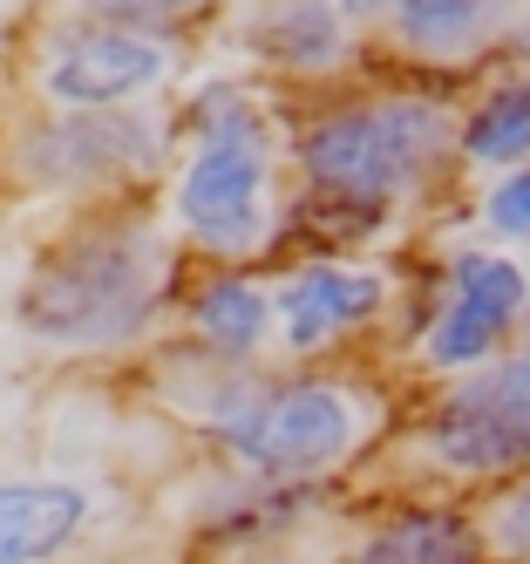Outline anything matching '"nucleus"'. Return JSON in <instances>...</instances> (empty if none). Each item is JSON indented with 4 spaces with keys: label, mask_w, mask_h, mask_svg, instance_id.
Here are the masks:
<instances>
[{
    "label": "nucleus",
    "mask_w": 530,
    "mask_h": 564,
    "mask_svg": "<svg viewBox=\"0 0 530 564\" xmlns=\"http://www.w3.org/2000/svg\"><path fill=\"white\" fill-rule=\"evenodd\" d=\"M530 327V259L489 238H448L435 246V313L401 368L422 388L469 381L523 340Z\"/></svg>",
    "instance_id": "0eeeda50"
},
{
    "label": "nucleus",
    "mask_w": 530,
    "mask_h": 564,
    "mask_svg": "<svg viewBox=\"0 0 530 564\" xmlns=\"http://www.w3.org/2000/svg\"><path fill=\"white\" fill-rule=\"evenodd\" d=\"M171 544L191 557H225V551H259V544H293V538H320L340 517L347 497L326 490H293L252 469H231L197 456L171 490Z\"/></svg>",
    "instance_id": "1a4fd4ad"
},
{
    "label": "nucleus",
    "mask_w": 530,
    "mask_h": 564,
    "mask_svg": "<svg viewBox=\"0 0 530 564\" xmlns=\"http://www.w3.org/2000/svg\"><path fill=\"white\" fill-rule=\"evenodd\" d=\"M456 123H463V89L375 62L360 83L293 102V130H285L293 191L347 197V205L408 225L463 191Z\"/></svg>",
    "instance_id": "20e7f679"
},
{
    "label": "nucleus",
    "mask_w": 530,
    "mask_h": 564,
    "mask_svg": "<svg viewBox=\"0 0 530 564\" xmlns=\"http://www.w3.org/2000/svg\"><path fill=\"white\" fill-rule=\"evenodd\" d=\"M340 564H497L469 497L381 490L340 531Z\"/></svg>",
    "instance_id": "ddd939ff"
},
{
    "label": "nucleus",
    "mask_w": 530,
    "mask_h": 564,
    "mask_svg": "<svg viewBox=\"0 0 530 564\" xmlns=\"http://www.w3.org/2000/svg\"><path fill=\"white\" fill-rule=\"evenodd\" d=\"M184 272L191 259L163 225L156 197L75 212V218H55L48 238L28 252L8 300V327L48 360L143 368L177 334Z\"/></svg>",
    "instance_id": "f03ea898"
},
{
    "label": "nucleus",
    "mask_w": 530,
    "mask_h": 564,
    "mask_svg": "<svg viewBox=\"0 0 530 564\" xmlns=\"http://www.w3.org/2000/svg\"><path fill=\"white\" fill-rule=\"evenodd\" d=\"M212 360L259 368L279 360V306H272V272L259 265H191L177 293V334Z\"/></svg>",
    "instance_id": "4468645a"
},
{
    "label": "nucleus",
    "mask_w": 530,
    "mask_h": 564,
    "mask_svg": "<svg viewBox=\"0 0 530 564\" xmlns=\"http://www.w3.org/2000/svg\"><path fill=\"white\" fill-rule=\"evenodd\" d=\"M469 388L489 401V409H504L510 422H523L530 429V340H517L497 368H483V375H469Z\"/></svg>",
    "instance_id": "6ab92c4d"
},
{
    "label": "nucleus",
    "mask_w": 530,
    "mask_h": 564,
    "mask_svg": "<svg viewBox=\"0 0 530 564\" xmlns=\"http://www.w3.org/2000/svg\"><path fill=\"white\" fill-rule=\"evenodd\" d=\"M177 109H8L0 123V191L55 218L143 205L177 171Z\"/></svg>",
    "instance_id": "39448f33"
},
{
    "label": "nucleus",
    "mask_w": 530,
    "mask_h": 564,
    "mask_svg": "<svg viewBox=\"0 0 530 564\" xmlns=\"http://www.w3.org/2000/svg\"><path fill=\"white\" fill-rule=\"evenodd\" d=\"M191 564H340V531L293 538V544H259V551H225V557H191Z\"/></svg>",
    "instance_id": "aec40b11"
},
{
    "label": "nucleus",
    "mask_w": 530,
    "mask_h": 564,
    "mask_svg": "<svg viewBox=\"0 0 530 564\" xmlns=\"http://www.w3.org/2000/svg\"><path fill=\"white\" fill-rule=\"evenodd\" d=\"M89 564H191V551H177L171 538H163V544H109V551H96Z\"/></svg>",
    "instance_id": "412c9836"
},
{
    "label": "nucleus",
    "mask_w": 530,
    "mask_h": 564,
    "mask_svg": "<svg viewBox=\"0 0 530 564\" xmlns=\"http://www.w3.org/2000/svg\"><path fill=\"white\" fill-rule=\"evenodd\" d=\"M340 8H347V21H354V28H367V34H375V28L388 21V8H394V0H340Z\"/></svg>",
    "instance_id": "4be33fe9"
},
{
    "label": "nucleus",
    "mask_w": 530,
    "mask_h": 564,
    "mask_svg": "<svg viewBox=\"0 0 530 564\" xmlns=\"http://www.w3.org/2000/svg\"><path fill=\"white\" fill-rule=\"evenodd\" d=\"M476 510H483V531H489L497 564H530V469L517 482H504V490H489Z\"/></svg>",
    "instance_id": "a211bd4d"
},
{
    "label": "nucleus",
    "mask_w": 530,
    "mask_h": 564,
    "mask_svg": "<svg viewBox=\"0 0 530 564\" xmlns=\"http://www.w3.org/2000/svg\"><path fill=\"white\" fill-rule=\"evenodd\" d=\"M394 293H401L394 252H381V259H285L272 272L279 360L326 368V360H367V347L388 354Z\"/></svg>",
    "instance_id": "6e6552de"
},
{
    "label": "nucleus",
    "mask_w": 530,
    "mask_h": 564,
    "mask_svg": "<svg viewBox=\"0 0 530 564\" xmlns=\"http://www.w3.org/2000/svg\"><path fill=\"white\" fill-rule=\"evenodd\" d=\"M523 259H530V252H523ZM523 340H530V327H523Z\"/></svg>",
    "instance_id": "5701e85b"
},
{
    "label": "nucleus",
    "mask_w": 530,
    "mask_h": 564,
    "mask_svg": "<svg viewBox=\"0 0 530 564\" xmlns=\"http://www.w3.org/2000/svg\"><path fill=\"white\" fill-rule=\"evenodd\" d=\"M14 75H21V102L34 109H89V116L150 109V102H177V89L191 83V42L48 8L28 21L14 48Z\"/></svg>",
    "instance_id": "423d86ee"
},
{
    "label": "nucleus",
    "mask_w": 530,
    "mask_h": 564,
    "mask_svg": "<svg viewBox=\"0 0 530 564\" xmlns=\"http://www.w3.org/2000/svg\"><path fill=\"white\" fill-rule=\"evenodd\" d=\"M116 497L82 469H0V564H89Z\"/></svg>",
    "instance_id": "f8f14e48"
},
{
    "label": "nucleus",
    "mask_w": 530,
    "mask_h": 564,
    "mask_svg": "<svg viewBox=\"0 0 530 564\" xmlns=\"http://www.w3.org/2000/svg\"><path fill=\"white\" fill-rule=\"evenodd\" d=\"M231 42L293 102L347 89L375 68V34L354 28L340 0H245V14L231 21Z\"/></svg>",
    "instance_id": "9d476101"
},
{
    "label": "nucleus",
    "mask_w": 530,
    "mask_h": 564,
    "mask_svg": "<svg viewBox=\"0 0 530 564\" xmlns=\"http://www.w3.org/2000/svg\"><path fill=\"white\" fill-rule=\"evenodd\" d=\"M530 164V62H504L463 89L456 171L463 184H489Z\"/></svg>",
    "instance_id": "2eb2a0df"
},
{
    "label": "nucleus",
    "mask_w": 530,
    "mask_h": 564,
    "mask_svg": "<svg viewBox=\"0 0 530 564\" xmlns=\"http://www.w3.org/2000/svg\"><path fill=\"white\" fill-rule=\"evenodd\" d=\"M55 8H75V14H102V21H122V28H150V34H191L218 28L225 14H238V0H55Z\"/></svg>",
    "instance_id": "dca6fc26"
},
{
    "label": "nucleus",
    "mask_w": 530,
    "mask_h": 564,
    "mask_svg": "<svg viewBox=\"0 0 530 564\" xmlns=\"http://www.w3.org/2000/svg\"><path fill=\"white\" fill-rule=\"evenodd\" d=\"M523 21H530V0H394L388 21L375 28V62L469 89L476 75L510 62Z\"/></svg>",
    "instance_id": "9b49d317"
},
{
    "label": "nucleus",
    "mask_w": 530,
    "mask_h": 564,
    "mask_svg": "<svg viewBox=\"0 0 530 564\" xmlns=\"http://www.w3.org/2000/svg\"><path fill=\"white\" fill-rule=\"evenodd\" d=\"M463 225H469V238H489L504 252H530V164L476 184L463 205Z\"/></svg>",
    "instance_id": "f3484780"
},
{
    "label": "nucleus",
    "mask_w": 530,
    "mask_h": 564,
    "mask_svg": "<svg viewBox=\"0 0 530 564\" xmlns=\"http://www.w3.org/2000/svg\"><path fill=\"white\" fill-rule=\"evenodd\" d=\"M177 171L163 177L156 212L191 265H259L285 259V205H293V96L252 75H197L177 89Z\"/></svg>",
    "instance_id": "7ed1b4c3"
},
{
    "label": "nucleus",
    "mask_w": 530,
    "mask_h": 564,
    "mask_svg": "<svg viewBox=\"0 0 530 564\" xmlns=\"http://www.w3.org/2000/svg\"><path fill=\"white\" fill-rule=\"evenodd\" d=\"M143 394L177 435H191L212 463L252 469L293 490L347 497V482L381 469L408 422V394L375 360H212L191 340H163L143 360Z\"/></svg>",
    "instance_id": "f257e3e1"
}]
</instances>
